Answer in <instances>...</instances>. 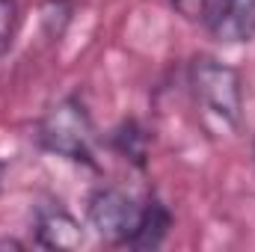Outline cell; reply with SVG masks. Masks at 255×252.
Instances as JSON below:
<instances>
[{
	"instance_id": "1",
	"label": "cell",
	"mask_w": 255,
	"mask_h": 252,
	"mask_svg": "<svg viewBox=\"0 0 255 252\" xmlns=\"http://www.w3.org/2000/svg\"><path fill=\"white\" fill-rule=\"evenodd\" d=\"M187 80H190L193 107L202 130L214 139L232 136L244 116L241 74L214 57H196L190 63Z\"/></svg>"
},
{
	"instance_id": "2",
	"label": "cell",
	"mask_w": 255,
	"mask_h": 252,
	"mask_svg": "<svg viewBox=\"0 0 255 252\" xmlns=\"http://www.w3.org/2000/svg\"><path fill=\"white\" fill-rule=\"evenodd\" d=\"M39 142L74 163H92L95 151V127L92 119L77 98L57 101L39 122Z\"/></svg>"
},
{
	"instance_id": "3",
	"label": "cell",
	"mask_w": 255,
	"mask_h": 252,
	"mask_svg": "<svg viewBox=\"0 0 255 252\" xmlns=\"http://www.w3.org/2000/svg\"><path fill=\"white\" fill-rule=\"evenodd\" d=\"M142 208L133 196H128L116 187H101L89 196V226L110 244H130L139 220H142Z\"/></svg>"
},
{
	"instance_id": "4",
	"label": "cell",
	"mask_w": 255,
	"mask_h": 252,
	"mask_svg": "<svg viewBox=\"0 0 255 252\" xmlns=\"http://www.w3.org/2000/svg\"><path fill=\"white\" fill-rule=\"evenodd\" d=\"M202 24L223 45L250 42L255 36V0H208Z\"/></svg>"
},
{
	"instance_id": "5",
	"label": "cell",
	"mask_w": 255,
	"mask_h": 252,
	"mask_svg": "<svg viewBox=\"0 0 255 252\" xmlns=\"http://www.w3.org/2000/svg\"><path fill=\"white\" fill-rule=\"evenodd\" d=\"M36 238L45 250H77L83 247L80 223L60 202H48L36 208Z\"/></svg>"
},
{
	"instance_id": "6",
	"label": "cell",
	"mask_w": 255,
	"mask_h": 252,
	"mask_svg": "<svg viewBox=\"0 0 255 252\" xmlns=\"http://www.w3.org/2000/svg\"><path fill=\"white\" fill-rule=\"evenodd\" d=\"M169 223H172L169 211L160 202H148L142 208L139 229H136V235H133V241L128 247H133V250H154V247H160L163 238H166V232H169Z\"/></svg>"
},
{
	"instance_id": "7",
	"label": "cell",
	"mask_w": 255,
	"mask_h": 252,
	"mask_svg": "<svg viewBox=\"0 0 255 252\" xmlns=\"http://www.w3.org/2000/svg\"><path fill=\"white\" fill-rule=\"evenodd\" d=\"M71 3L68 0H45L42 3V27L48 33V39H60L71 21Z\"/></svg>"
},
{
	"instance_id": "8",
	"label": "cell",
	"mask_w": 255,
	"mask_h": 252,
	"mask_svg": "<svg viewBox=\"0 0 255 252\" xmlns=\"http://www.w3.org/2000/svg\"><path fill=\"white\" fill-rule=\"evenodd\" d=\"M21 9H18V0H0V57L12 48V42H15V33H18V21H21V15H18Z\"/></svg>"
},
{
	"instance_id": "9",
	"label": "cell",
	"mask_w": 255,
	"mask_h": 252,
	"mask_svg": "<svg viewBox=\"0 0 255 252\" xmlns=\"http://www.w3.org/2000/svg\"><path fill=\"white\" fill-rule=\"evenodd\" d=\"M116 145L122 148V154H128L130 160H136V163H142V154H145V148H142V133L136 130L133 122H128L116 130Z\"/></svg>"
},
{
	"instance_id": "10",
	"label": "cell",
	"mask_w": 255,
	"mask_h": 252,
	"mask_svg": "<svg viewBox=\"0 0 255 252\" xmlns=\"http://www.w3.org/2000/svg\"><path fill=\"white\" fill-rule=\"evenodd\" d=\"M169 3L187 21H202L205 18V9H208V0H169Z\"/></svg>"
},
{
	"instance_id": "11",
	"label": "cell",
	"mask_w": 255,
	"mask_h": 252,
	"mask_svg": "<svg viewBox=\"0 0 255 252\" xmlns=\"http://www.w3.org/2000/svg\"><path fill=\"white\" fill-rule=\"evenodd\" d=\"M0 250H24V244H18V241H12V238H3V241H0Z\"/></svg>"
},
{
	"instance_id": "12",
	"label": "cell",
	"mask_w": 255,
	"mask_h": 252,
	"mask_svg": "<svg viewBox=\"0 0 255 252\" xmlns=\"http://www.w3.org/2000/svg\"><path fill=\"white\" fill-rule=\"evenodd\" d=\"M0 193H3V163H0Z\"/></svg>"
},
{
	"instance_id": "13",
	"label": "cell",
	"mask_w": 255,
	"mask_h": 252,
	"mask_svg": "<svg viewBox=\"0 0 255 252\" xmlns=\"http://www.w3.org/2000/svg\"><path fill=\"white\" fill-rule=\"evenodd\" d=\"M253 157H255V145H253Z\"/></svg>"
}]
</instances>
